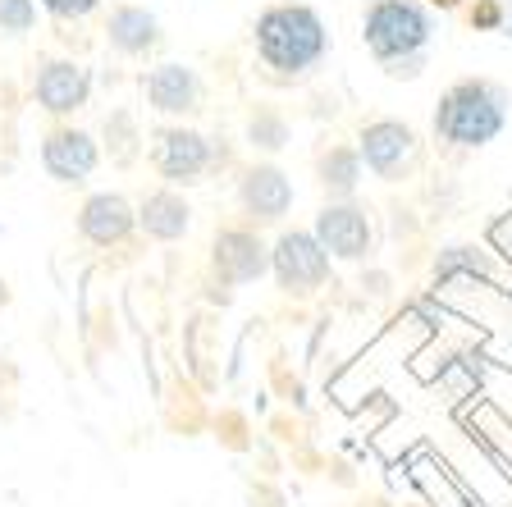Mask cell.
<instances>
[{"mask_svg": "<svg viewBox=\"0 0 512 507\" xmlns=\"http://www.w3.org/2000/svg\"><path fill=\"white\" fill-rule=\"evenodd\" d=\"M192 224V206L179 197V192L160 188V192H147L138 206V229L147 233V238H156V243H179L183 233H188Z\"/></svg>", "mask_w": 512, "mask_h": 507, "instance_id": "15", "label": "cell"}, {"mask_svg": "<svg viewBox=\"0 0 512 507\" xmlns=\"http://www.w3.org/2000/svg\"><path fill=\"white\" fill-rule=\"evenodd\" d=\"M503 37L512 42V10H508V19H503Z\"/></svg>", "mask_w": 512, "mask_h": 507, "instance_id": "25", "label": "cell"}, {"mask_svg": "<svg viewBox=\"0 0 512 507\" xmlns=\"http://www.w3.org/2000/svg\"><path fill=\"white\" fill-rule=\"evenodd\" d=\"M96 165H101V147L83 128L60 124L42 138V169L55 183H83L96 174Z\"/></svg>", "mask_w": 512, "mask_h": 507, "instance_id": "9", "label": "cell"}, {"mask_svg": "<svg viewBox=\"0 0 512 507\" xmlns=\"http://www.w3.org/2000/svg\"><path fill=\"white\" fill-rule=\"evenodd\" d=\"M32 96L46 115H74L92 101V69L78 60H42L32 78Z\"/></svg>", "mask_w": 512, "mask_h": 507, "instance_id": "8", "label": "cell"}, {"mask_svg": "<svg viewBox=\"0 0 512 507\" xmlns=\"http://www.w3.org/2000/svg\"><path fill=\"white\" fill-rule=\"evenodd\" d=\"M256 55L266 69H275L279 78H302L311 69H320V60L330 55V28L311 5L302 0H279L256 14Z\"/></svg>", "mask_w": 512, "mask_h": 507, "instance_id": "1", "label": "cell"}, {"mask_svg": "<svg viewBox=\"0 0 512 507\" xmlns=\"http://www.w3.org/2000/svg\"><path fill=\"white\" fill-rule=\"evenodd\" d=\"M311 233H316L320 247L330 252V261H362L375 243L371 215H366L357 201H330V206L316 215V229Z\"/></svg>", "mask_w": 512, "mask_h": 507, "instance_id": "7", "label": "cell"}, {"mask_svg": "<svg viewBox=\"0 0 512 507\" xmlns=\"http://www.w3.org/2000/svg\"><path fill=\"white\" fill-rule=\"evenodd\" d=\"M142 92H147V106L156 115H197L202 110V78L192 64H179V60H165L156 69H147L142 78Z\"/></svg>", "mask_w": 512, "mask_h": 507, "instance_id": "10", "label": "cell"}, {"mask_svg": "<svg viewBox=\"0 0 512 507\" xmlns=\"http://www.w3.org/2000/svg\"><path fill=\"white\" fill-rule=\"evenodd\" d=\"M37 5L60 23H78V19H87V14L101 10V0H37Z\"/></svg>", "mask_w": 512, "mask_h": 507, "instance_id": "22", "label": "cell"}, {"mask_svg": "<svg viewBox=\"0 0 512 507\" xmlns=\"http://www.w3.org/2000/svg\"><path fill=\"white\" fill-rule=\"evenodd\" d=\"M151 165L165 183H202L206 169L215 165V147L211 138H202L197 128H183V124H165L151 133Z\"/></svg>", "mask_w": 512, "mask_h": 507, "instance_id": "4", "label": "cell"}, {"mask_svg": "<svg viewBox=\"0 0 512 507\" xmlns=\"http://www.w3.org/2000/svg\"><path fill=\"white\" fill-rule=\"evenodd\" d=\"M421 69H426V55H407V60H398V64H384L389 78H416Z\"/></svg>", "mask_w": 512, "mask_h": 507, "instance_id": "23", "label": "cell"}, {"mask_svg": "<svg viewBox=\"0 0 512 507\" xmlns=\"http://www.w3.org/2000/svg\"><path fill=\"white\" fill-rule=\"evenodd\" d=\"M37 28V0H0V32L5 37H28Z\"/></svg>", "mask_w": 512, "mask_h": 507, "instance_id": "20", "label": "cell"}, {"mask_svg": "<svg viewBox=\"0 0 512 507\" xmlns=\"http://www.w3.org/2000/svg\"><path fill=\"white\" fill-rule=\"evenodd\" d=\"M430 32H435V19L421 0H371L362 14V42L380 64L426 55Z\"/></svg>", "mask_w": 512, "mask_h": 507, "instance_id": "3", "label": "cell"}, {"mask_svg": "<svg viewBox=\"0 0 512 507\" xmlns=\"http://www.w3.org/2000/svg\"><path fill=\"white\" fill-rule=\"evenodd\" d=\"M421 5H426V10H458L462 0H421Z\"/></svg>", "mask_w": 512, "mask_h": 507, "instance_id": "24", "label": "cell"}, {"mask_svg": "<svg viewBox=\"0 0 512 507\" xmlns=\"http://www.w3.org/2000/svg\"><path fill=\"white\" fill-rule=\"evenodd\" d=\"M458 275H471V279H494V256L476 243H453L435 256V279H458Z\"/></svg>", "mask_w": 512, "mask_h": 507, "instance_id": "17", "label": "cell"}, {"mask_svg": "<svg viewBox=\"0 0 512 507\" xmlns=\"http://www.w3.org/2000/svg\"><path fill=\"white\" fill-rule=\"evenodd\" d=\"M503 19H508V5H503V0H476L467 14V23L476 32H503Z\"/></svg>", "mask_w": 512, "mask_h": 507, "instance_id": "21", "label": "cell"}, {"mask_svg": "<svg viewBox=\"0 0 512 507\" xmlns=\"http://www.w3.org/2000/svg\"><path fill=\"white\" fill-rule=\"evenodd\" d=\"M270 270H275V279H279L284 293L307 297L330 279V252L320 247L316 233L288 229V233H279V243L270 247Z\"/></svg>", "mask_w": 512, "mask_h": 507, "instance_id": "5", "label": "cell"}, {"mask_svg": "<svg viewBox=\"0 0 512 507\" xmlns=\"http://www.w3.org/2000/svg\"><path fill=\"white\" fill-rule=\"evenodd\" d=\"M106 42L119 55H147L160 42V19L147 5H115L106 19Z\"/></svg>", "mask_w": 512, "mask_h": 507, "instance_id": "14", "label": "cell"}, {"mask_svg": "<svg viewBox=\"0 0 512 507\" xmlns=\"http://www.w3.org/2000/svg\"><path fill=\"white\" fill-rule=\"evenodd\" d=\"M266 270H270V247L252 229L215 233V275L224 284H256Z\"/></svg>", "mask_w": 512, "mask_h": 507, "instance_id": "12", "label": "cell"}, {"mask_svg": "<svg viewBox=\"0 0 512 507\" xmlns=\"http://www.w3.org/2000/svg\"><path fill=\"white\" fill-rule=\"evenodd\" d=\"M238 206L256 224H279L293 211V179L279 165H252L238 179Z\"/></svg>", "mask_w": 512, "mask_h": 507, "instance_id": "11", "label": "cell"}, {"mask_svg": "<svg viewBox=\"0 0 512 507\" xmlns=\"http://www.w3.org/2000/svg\"><path fill=\"white\" fill-rule=\"evenodd\" d=\"M416 151H421V138H416V128L403 124V119H371L362 128V138H357L362 165L371 169L375 179H389V183L412 174Z\"/></svg>", "mask_w": 512, "mask_h": 507, "instance_id": "6", "label": "cell"}, {"mask_svg": "<svg viewBox=\"0 0 512 507\" xmlns=\"http://www.w3.org/2000/svg\"><path fill=\"white\" fill-rule=\"evenodd\" d=\"M288 138H293V128H288V119L279 115V110L256 106L252 115H247V147L252 151H284Z\"/></svg>", "mask_w": 512, "mask_h": 507, "instance_id": "19", "label": "cell"}, {"mask_svg": "<svg viewBox=\"0 0 512 507\" xmlns=\"http://www.w3.org/2000/svg\"><path fill=\"white\" fill-rule=\"evenodd\" d=\"M101 138H106V156L115 165H133L138 160V119L133 110H110L106 124H101Z\"/></svg>", "mask_w": 512, "mask_h": 507, "instance_id": "18", "label": "cell"}, {"mask_svg": "<svg viewBox=\"0 0 512 507\" xmlns=\"http://www.w3.org/2000/svg\"><path fill=\"white\" fill-rule=\"evenodd\" d=\"M503 124H508V92L494 78H462L435 106V138L458 151L490 147Z\"/></svg>", "mask_w": 512, "mask_h": 507, "instance_id": "2", "label": "cell"}, {"mask_svg": "<svg viewBox=\"0 0 512 507\" xmlns=\"http://www.w3.org/2000/svg\"><path fill=\"white\" fill-rule=\"evenodd\" d=\"M316 179L330 192V201H352V192L362 188L366 165L357 156V147H325L316 160Z\"/></svg>", "mask_w": 512, "mask_h": 507, "instance_id": "16", "label": "cell"}, {"mask_svg": "<svg viewBox=\"0 0 512 507\" xmlns=\"http://www.w3.org/2000/svg\"><path fill=\"white\" fill-rule=\"evenodd\" d=\"M133 229H138V211L119 192H92L78 211V233L92 247H119Z\"/></svg>", "mask_w": 512, "mask_h": 507, "instance_id": "13", "label": "cell"}]
</instances>
